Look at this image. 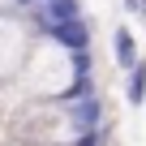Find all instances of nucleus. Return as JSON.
Returning a JSON list of instances; mask_svg holds the SVG:
<instances>
[{"instance_id":"obj_5","label":"nucleus","mask_w":146,"mask_h":146,"mask_svg":"<svg viewBox=\"0 0 146 146\" xmlns=\"http://www.w3.org/2000/svg\"><path fill=\"white\" fill-rule=\"evenodd\" d=\"M125 103H129V108H142V103H146V60H137V64L125 73Z\"/></svg>"},{"instance_id":"obj_3","label":"nucleus","mask_w":146,"mask_h":146,"mask_svg":"<svg viewBox=\"0 0 146 146\" xmlns=\"http://www.w3.org/2000/svg\"><path fill=\"white\" fill-rule=\"evenodd\" d=\"M39 35H47L52 43H60L69 52H90V17L86 13L82 17H69V22H56V26H47Z\"/></svg>"},{"instance_id":"obj_1","label":"nucleus","mask_w":146,"mask_h":146,"mask_svg":"<svg viewBox=\"0 0 146 146\" xmlns=\"http://www.w3.org/2000/svg\"><path fill=\"white\" fill-rule=\"evenodd\" d=\"M26 99H73L90 90V52H69L47 35L35 39L22 73L13 78Z\"/></svg>"},{"instance_id":"obj_6","label":"nucleus","mask_w":146,"mask_h":146,"mask_svg":"<svg viewBox=\"0 0 146 146\" xmlns=\"http://www.w3.org/2000/svg\"><path fill=\"white\" fill-rule=\"evenodd\" d=\"M137 17H142V22H146V0H137Z\"/></svg>"},{"instance_id":"obj_2","label":"nucleus","mask_w":146,"mask_h":146,"mask_svg":"<svg viewBox=\"0 0 146 146\" xmlns=\"http://www.w3.org/2000/svg\"><path fill=\"white\" fill-rule=\"evenodd\" d=\"M35 39H39V30L26 13H0V82H13L22 73Z\"/></svg>"},{"instance_id":"obj_4","label":"nucleus","mask_w":146,"mask_h":146,"mask_svg":"<svg viewBox=\"0 0 146 146\" xmlns=\"http://www.w3.org/2000/svg\"><path fill=\"white\" fill-rule=\"evenodd\" d=\"M112 60H116V69L120 73H129L142 56H137V35L129 30V26H116L112 30Z\"/></svg>"}]
</instances>
